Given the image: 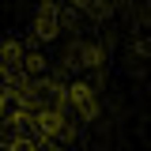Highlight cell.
Returning <instances> with one entry per match:
<instances>
[{
  "label": "cell",
  "mask_w": 151,
  "mask_h": 151,
  "mask_svg": "<svg viewBox=\"0 0 151 151\" xmlns=\"http://www.w3.org/2000/svg\"><path fill=\"white\" fill-rule=\"evenodd\" d=\"M151 68V0H23L0 27V151H91L117 87Z\"/></svg>",
  "instance_id": "6da1fadb"
}]
</instances>
